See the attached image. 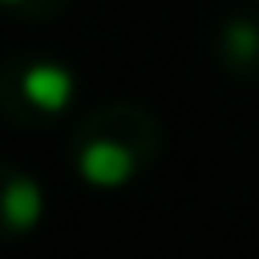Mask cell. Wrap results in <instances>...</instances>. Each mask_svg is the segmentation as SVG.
<instances>
[{"instance_id": "obj_1", "label": "cell", "mask_w": 259, "mask_h": 259, "mask_svg": "<svg viewBox=\"0 0 259 259\" xmlns=\"http://www.w3.org/2000/svg\"><path fill=\"white\" fill-rule=\"evenodd\" d=\"M77 166H81V178L93 182V186H121V182L134 174V154H130L125 146L101 138V142H89V146L81 150Z\"/></svg>"}, {"instance_id": "obj_2", "label": "cell", "mask_w": 259, "mask_h": 259, "mask_svg": "<svg viewBox=\"0 0 259 259\" xmlns=\"http://www.w3.org/2000/svg\"><path fill=\"white\" fill-rule=\"evenodd\" d=\"M20 89H24V97H28L36 109H45V113H61V109L73 101V77H69V69H61V65H53V61L32 65V69L24 73V81H20Z\"/></svg>"}, {"instance_id": "obj_3", "label": "cell", "mask_w": 259, "mask_h": 259, "mask_svg": "<svg viewBox=\"0 0 259 259\" xmlns=\"http://www.w3.org/2000/svg\"><path fill=\"white\" fill-rule=\"evenodd\" d=\"M0 210L8 219L12 231H32L40 223V210H45V194L32 178H12L4 186V198H0Z\"/></svg>"}, {"instance_id": "obj_4", "label": "cell", "mask_w": 259, "mask_h": 259, "mask_svg": "<svg viewBox=\"0 0 259 259\" xmlns=\"http://www.w3.org/2000/svg\"><path fill=\"white\" fill-rule=\"evenodd\" d=\"M227 49L235 53V57H251L255 49H259V28H251V24H231L227 28Z\"/></svg>"}, {"instance_id": "obj_5", "label": "cell", "mask_w": 259, "mask_h": 259, "mask_svg": "<svg viewBox=\"0 0 259 259\" xmlns=\"http://www.w3.org/2000/svg\"><path fill=\"white\" fill-rule=\"evenodd\" d=\"M4 4H20V0H4Z\"/></svg>"}]
</instances>
